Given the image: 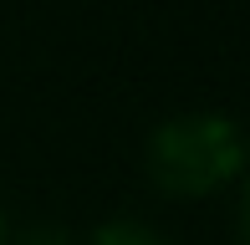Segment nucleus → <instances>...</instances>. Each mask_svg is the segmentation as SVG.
Returning <instances> with one entry per match:
<instances>
[{"mask_svg": "<svg viewBox=\"0 0 250 245\" xmlns=\"http://www.w3.org/2000/svg\"><path fill=\"white\" fill-rule=\"evenodd\" d=\"M250 143L225 113H179L148 138V179L174 199H204L225 184H240Z\"/></svg>", "mask_w": 250, "mask_h": 245, "instance_id": "nucleus-1", "label": "nucleus"}, {"mask_svg": "<svg viewBox=\"0 0 250 245\" xmlns=\"http://www.w3.org/2000/svg\"><path fill=\"white\" fill-rule=\"evenodd\" d=\"M235 225H240V240L250 245V163L240 174V209H235Z\"/></svg>", "mask_w": 250, "mask_h": 245, "instance_id": "nucleus-3", "label": "nucleus"}, {"mask_svg": "<svg viewBox=\"0 0 250 245\" xmlns=\"http://www.w3.org/2000/svg\"><path fill=\"white\" fill-rule=\"evenodd\" d=\"M0 245H10V225H5V209H0Z\"/></svg>", "mask_w": 250, "mask_h": 245, "instance_id": "nucleus-5", "label": "nucleus"}, {"mask_svg": "<svg viewBox=\"0 0 250 245\" xmlns=\"http://www.w3.org/2000/svg\"><path fill=\"white\" fill-rule=\"evenodd\" d=\"M87 245H168V240L153 225H143V220H107V225L92 230Z\"/></svg>", "mask_w": 250, "mask_h": 245, "instance_id": "nucleus-2", "label": "nucleus"}, {"mask_svg": "<svg viewBox=\"0 0 250 245\" xmlns=\"http://www.w3.org/2000/svg\"><path fill=\"white\" fill-rule=\"evenodd\" d=\"M26 245H72V235H62V230H36Z\"/></svg>", "mask_w": 250, "mask_h": 245, "instance_id": "nucleus-4", "label": "nucleus"}]
</instances>
